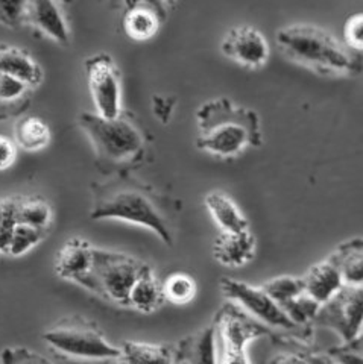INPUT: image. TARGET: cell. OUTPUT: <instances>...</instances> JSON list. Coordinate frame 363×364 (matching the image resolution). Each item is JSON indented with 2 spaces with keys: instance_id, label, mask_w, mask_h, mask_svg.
Returning <instances> with one entry per match:
<instances>
[{
  "instance_id": "1",
  "label": "cell",
  "mask_w": 363,
  "mask_h": 364,
  "mask_svg": "<svg viewBox=\"0 0 363 364\" xmlns=\"http://www.w3.org/2000/svg\"><path fill=\"white\" fill-rule=\"evenodd\" d=\"M90 218L116 219L149 228L166 245H174L175 228L170 200L127 172H117L107 182L93 186Z\"/></svg>"
},
{
  "instance_id": "2",
  "label": "cell",
  "mask_w": 363,
  "mask_h": 364,
  "mask_svg": "<svg viewBox=\"0 0 363 364\" xmlns=\"http://www.w3.org/2000/svg\"><path fill=\"white\" fill-rule=\"evenodd\" d=\"M198 149L218 156H234L262 144L260 119L253 109L228 99L206 102L196 112Z\"/></svg>"
},
{
  "instance_id": "3",
  "label": "cell",
  "mask_w": 363,
  "mask_h": 364,
  "mask_svg": "<svg viewBox=\"0 0 363 364\" xmlns=\"http://www.w3.org/2000/svg\"><path fill=\"white\" fill-rule=\"evenodd\" d=\"M280 50L320 73H354L357 60L330 32L315 25H290L277 32Z\"/></svg>"
},
{
  "instance_id": "4",
  "label": "cell",
  "mask_w": 363,
  "mask_h": 364,
  "mask_svg": "<svg viewBox=\"0 0 363 364\" xmlns=\"http://www.w3.org/2000/svg\"><path fill=\"white\" fill-rule=\"evenodd\" d=\"M78 123L92 141L102 167L122 168L142 159L144 136L125 112L112 120L102 119L98 114L83 112L79 114Z\"/></svg>"
},
{
  "instance_id": "5",
  "label": "cell",
  "mask_w": 363,
  "mask_h": 364,
  "mask_svg": "<svg viewBox=\"0 0 363 364\" xmlns=\"http://www.w3.org/2000/svg\"><path fill=\"white\" fill-rule=\"evenodd\" d=\"M147 267L131 255L93 247L92 266L76 282L110 302L128 305L132 286Z\"/></svg>"
},
{
  "instance_id": "6",
  "label": "cell",
  "mask_w": 363,
  "mask_h": 364,
  "mask_svg": "<svg viewBox=\"0 0 363 364\" xmlns=\"http://www.w3.org/2000/svg\"><path fill=\"white\" fill-rule=\"evenodd\" d=\"M43 340L65 357L95 361L120 358V348L111 345L93 322L81 316L63 318L43 333Z\"/></svg>"
},
{
  "instance_id": "7",
  "label": "cell",
  "mask_w": 363,
  "mask_h": 364,
  "mask_svg": "<svg viewBox=\"0 0 363 364\" xmlns=\"http://www.w3.org/2000/svg\"><path fill=\"white\" fill-rule=\"evenodd\" d=\"M221 289L226 298L236 302V306H239L258 323L262 322L272 328L286 329V331L298 328L262 287H254L251 284L231 278H222Z\"/></svg>"
},
{
  "instance_id": "8",
  "label": "cell",
  "mask_w": 363,
  "mask_h": 364,
  "mask_svg": "<svg viewBox=\"0 0 363 364\" xmlns=\"http://www.w3.org/2000/svg\"><path fill=\"white\" fill-rule=\"evenodd\" d=\"M87 81L98 116L107 120L117 119L122 109V77L111 56L100 53L85 61Z\"/></svg>"
},
{
  "instance_id": "9",
  "label": "cell",
  "mask_w": 363,
  "mask_h": 364,
  "mask_svg": "<svg viewBox=\"0 0 363 364\" xmlns=\"http://www.w3.org/2000/svg\"><path fill=\"white\" fill-rule=\"evenodd\" d=\"M313 321L333 329L344 343L360 337L362 331V287L344 286L327 302L321 304Z\"/></svg>"
},
{
  "instance_id": "10",
  "label": "cell",
  "mask_w": 363,
  "mask_h": 364,
  "mask_svg": "<svg viewBox=\"0 0 363 364\" xmlns=\"http://www.w3.org/2000/svg\"><path fill=\"white\" fill-rule=\"evenodd\" d=\"M221 50L246 67H260L269 58V46L262 32L251 26H237L226 32Z\"/></svg>"
},
{
  "instance_id": "11",
  "label": "cell",
  "mask_w": 363,
  "mask_h": 364,
  "mask_svg": "<svg viewBox=\"0 0 363 364\" xmlns=\"http://www.w3.org/2000/svg\"><path fill=\"white\" fill-rule=\"evenodd\" d=\"M166 18L164 4L160 2H128L123 17L125 32L132 40H149L160 29Z\"/></svg>"
},
{
  "instance_id": "12",
  "label": "cell",
  "mask_w": 363,
  "mask_h": 364,
  "mask_svg": "<svg viewBox=\"0 0 363 364\" xmlns=\"http://www.w3.org/2000/svg\"><path fill=\"white\" fill-rule=\"evenodd\" d=\"M177 349L178 363L184 364H219V345L216 322L190 334L179 341Z\"/></svg>"
},
{
  "instance_id": "13",
  "label": "cell",
  "mask_w": 363,
  "mask_h": 364,
  "mask_svg": "<svg viewBox=\"0 0 363 364\" xmlns=\"http://www.w3.org/2000/svg\"><path fill=\"white\" fill-rule=\"evenodd\" d=\"M26 23L40 29L58 44H69L70 32L64 18L61 5L49 0H37L26 4Z\"/></svg>"
},
{
  "instance_id": "14",
  "label": "cell",
  "mask_w": 363,
  "mask_h": 364,
  "mask_svg": "<svg viewBox=\"0 0 363 364\" xmlns=\"http://www.w3.org/2000/svg\"><path fill=\"white\" fill-rule=\"evenodd\" d=\"M304 291L317 304H324L344 287L342 275H340L336 258L332 254L321 263L315 264L305 275L301 278Z\"/></svg>"
},
{
  "instance_id": "15",
  "label": "cell",
  "mask_w": 363,
  "mask_h": 364,
  "mask_svg": "<svg viewBox=\"0 0 363 364\" xmlns=\"http://www.w3.org/2000/svg\"><path fill=\"white\" fill-rule=\"evenodd\" d=\"M256 254V238L249 230L242 232H221L213 245V257L221 264L241 267Z\"/></svg>"
},
{
  "instance_id": "16",
  "label": "cell",
  "mask_w": 363,
  "mask_h": 364,
  "mask_svg": "<svg viewBox=\"0 0 363 364\" xmlns=\"http://www.w3.org/2000/svg\"><path fill=\"white\" fill-rule=\"evenodd\" d=\"M93 246L81 238H72L56 254L55 270L58 277L70 281H78L84 277L92 266Z\"/></svg>"
},
{
  "instance_id": "17",
  "label": "cell",
  "mask_w": 363,
  "mask_h": 364,
  "mask_svg": "<svg viewBox=\"0 0 363 364\" xmlns=\"http://www.w3.org/2000/svg\"><path fill=\"white\" fill-rule=\"evenodd\" d=\"M0 73L20 79L33 88L43 79L41 67L28 52L5 44H0Z\"/></svg>"
},
{
  "instance_id": "18",
  "label": "cell",
  "mask_w": 363,
  "mask_h": 364,
  "mask_svg": "<svg viewBox=\"0 0 363 364\" xmlns=\"http://www.w3.org/2000/svg\"><path fill=\"white\" fill-rule=\"evenodd\" d=\"M32 90L33 87L20 79L0 73V120L23 114L31 104Z\"/></svg>"
},
{
  "instance_id": "19",
  "label": "cell",
  "mask_w": 363,
  "mask_h": 364,
  "mask_svg": "<svg viewBox=\"0 0 363 364\" xmlns=\"http://www.w3.org/2000/svg\"><path fill=\"white\" fill-rule=\"evenodd\" d=\"M206 207L222 232H242L248 230V220L245 215L225 193L210 191L206 196Z\"/></svg>"
},
{
  "instance_id": "20",
  "label": "cell",
  "mask_w": 363,
  "mask_h": 364,
  "mask_svg": "<svg viewBox=\"0 0 363 364\" xmlns=\"http://www.w3.org/2000/svg\"><path fill=\"white\" fill-rule=\"evenodd\" d=\"M119 360L122 364H178L175 348L143 341H125Z\"/></svg>"
},
{
  "instance_id": "21",
  "label": "cell",
  "mask_w": 363,
  "mask_h": 364,
  "mask_svg": "<svg viewBox=\"0 0 363 364\" xmlns=\"http://www.w3.org/2000/svg\"><path fill=\"white\" fill-rule=\"evenodd\" d=\"M163 282L157 279L151 267H147L130 291V304L142 313H152L160 309L164 302Z\"/></svg>"
},
{
  "instance_id": "22",
  "label": "cell",
  "mask_w": 363,
  "mask_h": 364,
  "mask_svg": "<svg viewBox=\"0 0 363 364\" xmlns=\"http://www.w3.org/2000/svg\"><path fill=\"white\" fill-rule=\"evenodd\" d=\"M336 263L342 275L344 286L360 287L363 281V257H362V240H353L340 245L333 252Z\"/></svg>"
},
{
  "instance_id": "23",
  "label": "cell",
  "mask_w": 363,
  "mask_h": 364,
  "mask_svg": "<svg viewBox=\"0 0 363 364\" xmlns=\"http://www.w3.org/2000/svg\"><path fill=\"white\" fill-rule=\"evenodd\" d=\"M16 141L21 149L36 152L46 147L51 141V129L46 122L38 117L21 119L16 124Z\"/></svg>"
},
{
  "instance_id": "24",
  "label": "cell",
  "mask_w": 363,
  "mask_h": 364,
  "mask_svg": "<svg viewBox=\"0 0 363 364\" xmlns=\"http://www.w3.org/2000/svg\"><path fill=\"white\" fill-rule=\"evenodd\" d=\"M52 220V208L40 198L17 199V222L40 231H46Z\"/></svg>"
},
{
  "instance_id": "25",
  "label": "cell",
  "mask_w": 363,
  "mask_h": 364,
  "mask_svg": "<svg viewBox=\"0 0 363 364\" xmlns=\"http://www.w3.org/2000/svg\"><path fill=\"white\" fill-rule=\"evenodd\" d=\"M164 299L177 305L189 304L196 294V282L186 273H175L163 282Z\"/></svg>"
},
{
  "instance_id": "26",
  "label": "cell",
  "mask_w": 363,
  "mask_h": 364,
  "mask_svg": "<svg viewBox=\"0 0 363 364\" xmlns=\"http://www.w3.org/2000/svg\"><path fill=\"white\" fill-rule=\"evenodd\" d=\"M262 289L274 299L280 306L295 299L297 296L304 293L301 278L293 277H278L265 282Z\"/></svg>"
},
{
  "instance_id": "27",
  "label": "cell",
  "mask_w": 363,
  "mask_h": 364,
  "mask_svg": "<svg viewBox=\"0 0 363 364\" xmlns=\"http://www.w3.org/2000/svg\"><path fill=\"white\" fill-rule=\"evenodd\" d=\"M320 306L321 304H317L313 298H310V296L304 291L300 296H297L295 299L283 305L281 309L295 325L301 326L304 323H309L313 321L317 310H320Z\"/></svg>"
},
{
  "instance_id": "28",
  "label": "cell",
  "mask_w": 363,
  "mask_h": 364,
  "mask_svg": "<svg viewBox=\"0 0 363 364\" xmlns=\"http://www.w3.org/2000/svg\"><path fill=\"white\" fill-rule=\"evenodd\" d=\"M44 235V231L36 230V228H31L26 225L17 223L13 238H11V245L8 249V255L20 257L26 254L33 246L41 242Z\"/></svg>"
},
{
  "instance_id": "29",
  "label": "cell",
  "mask_w": 363,
  "mask_h": 364,
  "mask_svg": "<svg viewBox=\"0 0 363 364\" xmlns=\"http://www.w3.org/2000/svg\"><path fill=\"white\" fill-rule=\"evenodd\" d=\"M2 364H55L28 348H5L0 354Z\"/></svg>"
},
{
  "instance_id": "30",
  "label": "cell",
  "mask_w": 363,
  "mask_h": 364,
  "mask_svg": "<svg viewBox=\"0 0 363 364\" xmlns=\"http://www.w3.org/2000/svg\"><path fill=\"white\" fill-rule=\"evenodd\" d=\"M328 357L335 364H363L362 360V340L357 337L353 341H348L342 346L335 348L328 352Z\"/></svg>"
},
{
  "instance_id": "31",
  "label": "cell",
  "mask_w": 363,
  "mask_h": 364,
  "mask_svg": "<svg viewBox=\"0 0 363 364\" xmlns=\"http://www.w3.org/2000/svg\"><path fill=\"white\" fill-rule=\"evenodd\" d=\"M28 2H0V23L8 28H20L26 23Z\"/></svg>"
},
{
  "instance_id": "32",
  "label": "cell",
  "mask_w": 363,
  "mask_h": 364,
  "mask_svg": "<svg viewBox=\"0 0 363 364\" xmlns=\"http://www.w3.org/2000/svg\"><path fill=\"white\" fill-rule=\"evenodd\" d=\"M345 41L349 49L362 50L363 48V14H356L349 17L345 25Z\"/></svg>"
},
{
  "instance_id": "33",
  "label": "cell",
  "mask_w": 363,
  "mask_h": 364,
  "mask_svg": "<svg viewBox=\"0 0 363 364\" xmlns=\"http://www.w3.org/2000/svg\"><path fill=\"white\" fill-rule=\"evenodd\" d=\"M16 154L14 143L0 135V170H6L14 164Z\"/></svg>"
},
{
  "instance_id": "34",
  "label": "cell",
  "mask_w": 363,
  "mask_h": 364,
  "mask_svg": "<svg viewBox=\"0 0 363 364\" xmlns=\"http://www.w3.org/2000/svg\"><path fill=\"white\" fill-rule=\"evenodd\" d=\"M219 364H251V361L246 355V350H222V354L219 355Z\"/></svg>"
},
{
  "instance_id": "35",
  "label": "cell",
  "mask_w": 363,
  "mask_h": 364,
  "mask_svg": "<svg viewBox=\"0 0 363 364\" xmlns=\"http://www.w3.org/2000/svg\"><path fill=\"white\" fill-rule=\"evenodd\" d=\"M154 108H155V109L162 108V111L157 112V116L160 117V119L166 123L167 119L170 117V114H172L174 102L170 100V99H166V97H155V99H154Z\"/></svg>"
},
{
  "instance_id": "36",
  "label": "cell",
  "mask_w": 363,
  "mask_h": 364,
  "mask_svg": "<svg viewBox=\"0 0 363 364\" xmlns=\"http://www.w3.org/2000/svg\"><path fill=\"white\" fill-rule=\"evenodd\" d=\"M269 364H309L304 355L298 354H280L270 360Z\"/></svg>"
},
{
  "instance_id": "37",
  "label": "cell",
  "mask_w": 363,
  "mask_h": 364,
  "mask_svg": "<svg viewBox=\"0 0 363 364\" xmlns=\"http://www.w3.org/2000/svg\"><path fill=\"white\" fill-rule=\"evenodd\" d=\"M305 360H307L309 364H335L330 357H328V355H322V354H310V355H305Z\"/></svg>"
},
{
  "instance_id": "38",
  "label": "cell",
  "mask_w": 363,
  "mask_h": 364,
  "mask_svg": "<svg viewBox=\"0 0 363 364\" xmlns=\"http://www.w3.org/2000/svg\"><path fill=\"white\" fill-rule=\"evenodd\" d=\"M5 214H6V199L0 200V228H2V225H4Z\"/></svg>"
}]
</instances>
